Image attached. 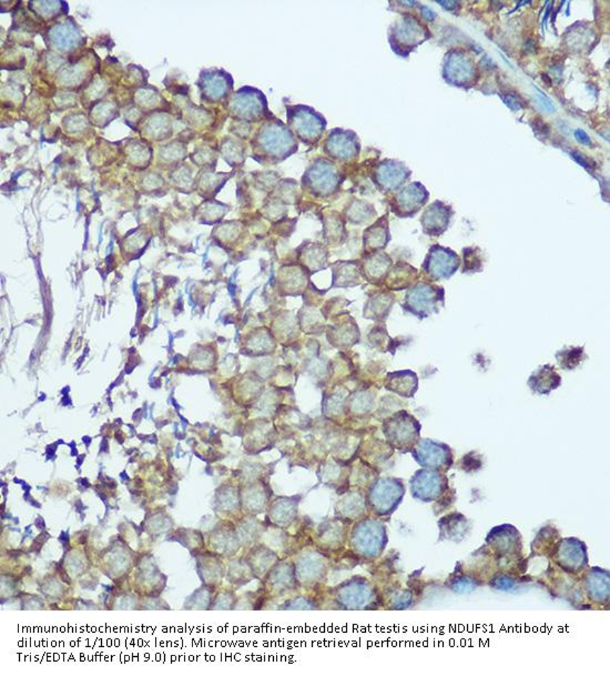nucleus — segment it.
<instances>
[{"mask_svg": "<svg viewBox=\"0 0 610 676\" xmlns=\"http://www.w3.org/2000/svg\"><path fill=\"white\" fill-rule=\"evenodd\" d=\"M84 459H85V455H81L80 458H78V460H77L78 466H81L82 464L81 462H82V460H84Z\"/></svg>", "mask_w": 610, "mask_h": 676, "instance_id": "nucleus-41", "label": "nucleus"}, {"mask_svg": "<svg viewBox=\"0 0 610 676\" xmlns=\"http://www.w3.org/2000/svg\"><path fill=\"white\" fill-rule=\"evenodd\" d=\"M394 304L392 293L380 292L371 297L365 307L364 316L367 319L384 320Z\"/></svg>", "mask_w": 610, "mask_h": 676, "instance_id": "nucleus-22", "label": "nucleus"}, {"mask_svg": "<svg viewBox=\"0 0 610 676\" xmlns=\"http://www.w3.org/2000/svg\"><path fill=\"white\" fill-rule=\"evenodd\" d=\"M422 30L418 23L412 18L402 19L395 23L390 34V42L393 50L400 56H408L410 48L416 47L420 42Z\"/></svg>", "mask_w": 610, "mask_h": 676, "instance_id": "nucleus-12", "label": "nucleus"}, {"mask_svg": "<svg viewBox=\"0 0 610 676\" xmlns=\"http://www.w3.org/2000/svg\"><path fill=\"white\" fill-rule=\"evenodd\" d=\"M252 158L262 165H277L299 150V142L282 120L263 121L251 140Z\"/></svg>", "mask_w": 610, "mask_h": 676, "instance_id": "nucleus-1", "label": "nucleus"}, {"mask_svg": "<svg viewBox=\"0 0 610 676\" xmlns=\"http://www.w3.org/2000/svg\"><path fill=\"white\" fill-rule=\"evenodd\" d=\"M76 507H78V508H77V511H78V512H80V511H81V510L85 509V507H84V505H82V503H81V502H80V501H78L77 503H76Z\"/></svg>", "mask_w": 610, "mask_h": 676, "instance_id": "nucleus-39", "label": "nucleus"}, {"mask_svg": "<svg viewBox=\"0 0 610 676\" xmlns=\"http://www.w3.org/2000/svg\"><path fill=\"white\" fill-rule=\"evenodd\" d=\"M372 402V398L369 396V394H357L355 398L352 400L351 406L352 408H353V410H357V411H359V413H361V412L369 411L365 406H367V408L371 409Z\"/></svg>", "mask_w": 610, "mask_h": 676, "instance_id": "nucleus-30", "label": "nucleus"}, {"mask_svg": "<svg viewBox=\"0 0 610 676\" xmlns=\"http://www.w3.org/2000/svg\"><path fill=\"white\" fill-rule=\"evenodd\" d=\"M221 151L224 154V159L232 167L241 166L244 162V146H242L240 142L226 138L222 144Z\"/></svg>", "mask_w": 610, "mask_h": 676, "instance_id": "nucleus-28", "label": "nucleus"}, {"mask_svg": "<svg viewBox=\"0 0 610 676\" xmlns=\"http://www.w3.org/2000/svg\"><path fill=\"white\" fill-rule=\"evenodd\" d=\"M323 152L334 162H350L357 159L359 154V142L357 134L349 129L333 128L326 134Z\"/></svg>", "mask_w": 610, "mask_h": 676, "instance_id": "nucleus-7", "label": "nucleus"}, {"mask_svg": "<svg viewBox=\"0 0 610 676\" xmlns=\"http://www.w3.org/2000/svg\"><path fill=\"white\" fill-rule=\"evenodd\" d=\"M52 39L54 40L56 47L62 49V50H68V49L74 47V45L77 42L78 33L76 29H74V27L68 26V25L64 23V25L54 27V30H52Z\"/></svg>", "mask_w": 610, "mask_h": 676, "instance_id": "nucleus-27", "label": "nucleus"}, {"mask_svg": "<svg viewBox=\"0 0 610 676\" xmlns=\"http://www.w3.org/2000/svg\"><path fill=\"white\" fill-rule=\"evenodd\" d=\"M385 389L404 398H413L418 388V379L413 371L404 370L389 373L385 379Z\"/></svg>", "mask_w": 610, "mask_h": 676, "instance_id": "nucleus-17", "label": "nucleus"}, {"mask_svg": "<svg viewBox=\"0 0 610 676\" xmlns=\"http://www.w3.org/2000/svg\"><path fill=\"white\" fill-rule=\"evenodd\" d=\"M536 98H537V101H539V105H541L543 110L549 111V113L555 110L554 105L551 103L548 98L545 97V96H537Z\"/></svg>", "mask_w": 610, "mask_h": 676, "instance_id": "nucleus-31", "label": "nucleus"}, {"mask_svg": "<svg viewBox=\"0 0 610 676\" xmlns=\"http://www.w3.org/2000/svg\"><path fill=\"white\" fill-rule=\"evenodd\" d=\"M390 232L386 218H381L373 226L365 230L364 248L367 253L381 251L390 241Z\"/></svg>", "mask_w": 610, "mask_h": 676, "instance_id": "nucleus-20", "label": "nucleus"}, {"mask_svg": "<svg viewBox=\"0 0 610 676\" xmlns=\"http://www.w3.org/2000/svg\"><path fill=\"white\" fill-rule=\"evenodd\" d=\"M36 525H37V527H39V529H45V527H46V525H45V522H44V520L41 519V517H38V519H36Z\"/></svg>", "mask_w": 610, "mask_h": 676, "instance_id": "nucleus-36", "label": "nucleus"}, {"mask_svg": "<svg viewBox=\"0 0 610 676\" xmlns=\"http://www.w3.org/2000/svg\"><path fill=\"white\" fill-rule=\"evenodd\" d=\"M447 486V476L437 471H418L413 479L414 495L423 501L437 499Z\"/></svg>", "mask_w": 610, "mask_h": 676, "instance_id": "nucleus-13", "label": "nucleus"}, {"mask_svg": "<svg viewBox=\"0 0 610 676\" xmlns=\"http://www.w3.org/2000/svg\"><path fill=\"white\" fill-rule=\"evenodd\" d=\"M572 157H574V159L576 160L580 165H582V167L588 168V162L584 159V157H582V154L574 152V154H572Z\"/></svg>", "mask_w": 610, "mask_h": 676, "instance_id": "nucleus-34", "label": "nucleus"}, {"mask_svg": "<svg viewBox=\"0 0 610 676\" xmlns=\"http://www.w3.org/2000/svg\"><path fill=\"white\" fill-rule=\"evenodd\" d=\"M461 268V259L453 250L433 246L428 251L422 270L433 281L449 280Z\"/></svg>", "mask_w": 610, "mask_h": 676, "instance_id": "nucleus-8", "label": "nucleus"}, {"mask_svg": "<svg viewBox=\"0 0 610 676\" xmlns=\"http://www.w3.org/2000/svg\"><path fill=\"white\" fill-rule=\"evenodd\" d=\"M422 224L423 230L426 234L430 236H439L447 229L449 226V218L447 214L443 209H437L436 207L428 209L422 218Z\"/></svg>", "mask_w": 610, "mask_h": 676, "instance_id": "nucleus-24", "label": "nucleus"}, {"mask_svg": "<svg viewBox=\"0 0 610 676\" xmlns=\"http://www.w3.org/2000/svg\"><path fill=\"white\" fill-rule=\"evenodd\" d=\"M586 586L588 597L592 601L603 603L609 600V573L603 568H592L588 574Z\"/></svg>", "mask_w": 610, "mask_h": 676, "instance_id": "nucleus-21", "label": "nucleus"}, {"mask_svg": "<svg viewBox=\"0 0 610 676\" xmlns=\"http://www.w3.org/2000/svg\"><path fill=\"white\" fill-rule=\"evenodd\" d=\"M229 111L234 118L246 122H261L273 117L265 93L249 86L232 95L229 101Z\"/></svg>", "mask_w": 610, "mask_h": 676, "instance_id": "nucleus-5", "label": "nucleus"}, {"mask_svg": "<svg viewBox=\"0 0 610 676\" xmlns=\"http://www.w3.org/2000/svg\"><path fill=\"white\" fill-rule=\"evenodd\" d=\"M418 270L405 263H398L391 269L384 283L391 290H403L410 288L418 279Z\"/></svg>", "mask_w": 610, "mask_h": 676, "instance_id": "nucleus-19", "label": "nucleus"}, {"mask_svg": "<svg viewBox=\"0 0 610 676\" xmlns=\"http://www.w3.org/2000/svg\"><path fill=\"white\" fill-rule=\"evenodd\" d=\"M29 502H30V504L31 505H33V507L38 508V509L39 508H41L40 503H38V502H36L35 501V500H33V498H31V499L29 500Z\"/></svg>", "mask_w": 610, "mask_h": 676, "instance_id": "nucleus-38", "label": "nucleus"}, {"mask_svg": "<svg viewBox=\"0 0 610 676\" xmlns=\"http://www.w3.org/2000/svg\"><path fill=\"white\" fill-rule=\"evenodd\" d=\"M575 137H576V139L578 140L580 144H586V146L590 144V138L584 130H580V129L576 130V132H575Z\"/></svg>", "mask_w": 610, "mask_h": 676, "instance_id": "nucleus-33", "label": "nucleus"}, {"mask_svg": "<svg viewBox=\"0 0 610 676\" xmlns=\"http://www.w3.org/2000/svg\"><path fill=\"white\" fill-rule=\"evenodd\" d=\"M383 432L391 445L408 451L420 441V425L413 416L402 410L384 422Z\"/></svg>", "mask_w": 610, "mask_h": 676, "instance_id": "nucleus-6", "label": "nucleus"}, {"mask_svg": "<svg viewBox=\"0 0 610 676\" xmlns=\"http://www.w3.org/2000/svg\"><path fill=\"white\" fill-rule=\"evenodd\" d=\"M80 482H81L82 486H84V488H90V486H90L89 482H88L87 479H82L81 481Z\"/></svg>", "mask_w": 610, "mask_h": 676, "instance_id": "nucleus-37", "label": "nucleus"}, {"mask_svg": "<svg viewBox=\"0 0 610 676\" xmlns=\"http://www.w3.org/2000/svg\"><path fill=\"white\" fill-rule=\"evenodd\" d=\"M392 260L383 251L372 252L363 260L361 270L369 282H384L387 275L390 273Z\"/></svg>", "mask_w": 610, "mask_h": 676, "instance_id": "nucleus-15", "label": "nucleus"}, {"mask_svg": "<svg viewBox=\"0 0 610 676\" xmlns=\"http://www.w3.org/2000/svg\"><path fill=\"white\" fill-rule=\"evenodd\" d=\"M232 176L231 173H216L213 170H209L205 173H201L200 177L197 178V190H200L202 195L208 197H214L221 188L224 187V183L228 181L229 178Z\"/></svg>", "mask_w": 610, "mask_h": 676, "instance_id": "nucleus-23", "label": "nucleus"}, {"mask_svg": "<svg viewBox=\"0 0 610 676\" xmlns=\"http://www.w3.org/2000/svg\"><path fill=\"white\" fill-rule=\"evenodd\" d=\"M344 176L335 162L318 157L311 162L301 179L303 190L316 198L326 199L339 193Z\"/></svg>", "mask_w": 610, "mask_h": 676, "instance_id": "nucleus-2", "label": "nucleus"}, {"mask_svg": "<svg viewBox=\"0 0 610 676\" xmlns=\"http://www.w3.org/2000/svg\"><path fill=\"white\" fill-rule=\"evenodd\" d=\"M287 126L297 139L306 146H314L323 138L328 121L322 113L310 105H287Z\"/></svg>", "mask_w": 610, "mask_h": 676, "instance_id": "nucleus-3", "label": "nucleus"}, {"mask_svg": "<svg viewBox=\"0 0 610 676\" xmlns=\"http://www.w3.org/2000/svg\"><path fill=\"white\" fill-rule=\"evenodd\" d=\"M324 227H326V236L328 237V240L340 239L342 232L344 231L341 216L334 211L326 214Z\"/></svg>", "mask_w": 610, "mask_h": 676, "instance_id": "nucleus-29", "label": "nucleus"}, {"mask_svg": "<svg viewBox=\"0 0 610 676\" xmlns=\"http://www.w3.org/2000/svg\"><path fill=\"white\" fill-rule=\"evenodd\" d=\"M555 357L559 368L566 371L575 370L587 359L584 347L565 348L557 351Z\"/></svg>", "mask_w": 610, "mask_h": 676, "instance_id": "nucleus-25", "label": "nucleus"}, {"mask_svg": "<svg viewBox=\"0 0 610 676\" xmlns=\"http://www.w3.org/2000/svg\"><path fill=\"white\" fill-rule=\"evenodd\" d=\"M406 176L408 171L398 162H383L376 170V181L385 190L398 188L406 181Z\"/></svg>", "mask_w": 610, "mask_h": 676, "instance_id": "nucleus-18", "label": "nucleus"}, {"mask_svg": "<svg viewBox=\"0 0 610 676\" xmlns=\"http://www.w3.org/2000/svg\"><path fill=\"white\" fill-rule=\"evenodd\" d=\"M445 306V289L433 283H415L406 292L403 301V310L413 314L420 320L425 319L433 314H439Z\"/></svg>", "mask_w": 610, "mask_h": 676, "instance_id": "nucleus-4", "label": "nucleus"}, {"mask_svg": "<svg viewBox=\"0 0 610 676\" xmlns=\"http://www.w3.org/2000/svg\"><path fill=\"white\" fill-rule=\"evenodd\" d=\"M562 377L557 372L554 365H543L531 373L527 380V386L534 394L548 396L562 386Z\"/></svg>", "mask_w": 610, "mask_h": 676, "instance_id": "nucleus-14", "label": "nucleus"}, {"mask_svg": "<svg viewBox=\"0 0 610 676\" xmlns=\"http://www.w3.org/2000/svg\"><path fill=\"white\" fill-rule=\"evenodd\" d=\"M420 188L422 187L418 183H414L398 193L395 198L393 211H395L400 217L414 216V214H416L418 209L425 202V197L422 195L423 189Z\"/></svg>", "mask_w": 610, "mask_h": 676, "instance_id": "nucleus-16", "label": "nucleus"}, {"mask_svg": "<svg viewBox=\"0 0 610 676\" xmlns=\"http://www.w3.org/2000/svg\"><path fill=\"white\" fill-rule=\"evenodd\" d=\"M59 540L62 541V544H68V542H69V537H68L67 533L62 532V537H59Z\"/></svg>", "mask_w": 610, "mask_h": 676, "instance_id": "nucleus-35", "label": "nucleus"}, {"mask_svg": "<svg viewBox=\"0 0 610 676\" xmlns=\"http://www.w3.org/2000/svg\"><path fill=\"white\" fill-rule=\"evenodd\" d=\"M412 453L420 466L441 472L449 471L454 462L451 447L433 440H420L412 449Z\"/></svg>", "mask_w": 610, "mask_h": 676, "instance_id": "nucleus-9", "label": "nucleus"}, {"mask_svg": "<svg viewBox=\"0 0 610 676\" xmlns=\"http://www.w3.org/2000/svg\"><path fill=\"white\" fill-rule=\"evenodd\" d=\"M484 270V258L480 248H465L463 250V275H474Z\"/></svg>", "mask_w": 610, "mask_h": 676, "instance_id": "nucleus-26", "label": "nucleus"}, {"mask_svg": "<svg viewBox=\"0 0 610 676\" xmlns=\"http://www.w3.org/2000/svg\"><path fill=\"white\" fill-rule=\"evenodd\" d=\"M201 98L210 103H220L230 95L234 88L232 76L222 69L203 70L197 80Z\"/></svg>", "mask_w": 610, "mask_h": 676, "instance_id": "nucleus-10", "label": "nucleus"}, {"mask_svg": "<svg viewBox=\"0 0 610 676\" xmlns=\"http://www.w3.org/2000/svg\"><path fill=\"white\" fill-rule=\"evenodd\" d=\"M504 101H505V103H507L508 107L514 109V110H517V109L522 108L521 103H519V101H518L517 98H516L514 95L507 96V97H505Z\"/></svg>", "mask_w": 610, "mask_h": 676, "instance_id": "nucleus-32", "label": "nucleus"}, {"mask_svg": "<svg viewBox=\"0 0 610 676\" xmlns=\"http://www.w3.org/2000/svg\"><path fill=\"white\" fill-rule=\"evenodd\" d=\"M555 558L556 563L565 571L577 573L587 566L586 546L576 539H566L559 543Z\"/></svg>", "mask_w": 610, "mask_h": 676, "instance_id": "nucleus-11", "label": "nucleus"}, {"mask_svg": "<svg viewBox=\"0 0 610 676\" xmlns=\"http://www.w3.org/2000/svg\"><path fill=\"white\" fill-rule=\"evenodd\" d=\"M21 486H23V490H25V491H26V492L30 491V490H31V486H28V484L25 483V482H23V483L21 484Z\"/></svg>", "mask_w": 610, "mask_h": 676, "instance_id": "nucleus-40", "label": "nucleus"}, {"mask_svg": "<svg viewBox=\"0 0 610 676\" xmlns=\"http://www.w3.org/2000/svg\"><path fill=\"white\" fill-rule=\"evenodd\" d=\"M120 476H121V479H123V480H125V481H128V480H129V476H127V474H125V472H123V474H120Z\"/></svg>", "mask_w": 610, "mask_h": 676, "instance_id": "nucleus-42", "label": "nucleus"}, {"mask_svg": "<svg viewBox=\"0 0 610 676\" xmlns=\"http://www.w3.org/2000/svg\"><path fill=\"white\" fill-rule=\"evenodd\" d=\"M84 441H86V443H87V445H89L90 439L89 437H84Z\"/></svg>", "mask_w": 610, "mask_h": 676, "instance_id": "nucleus-43", "label": "nucleus"}]
</instances>
